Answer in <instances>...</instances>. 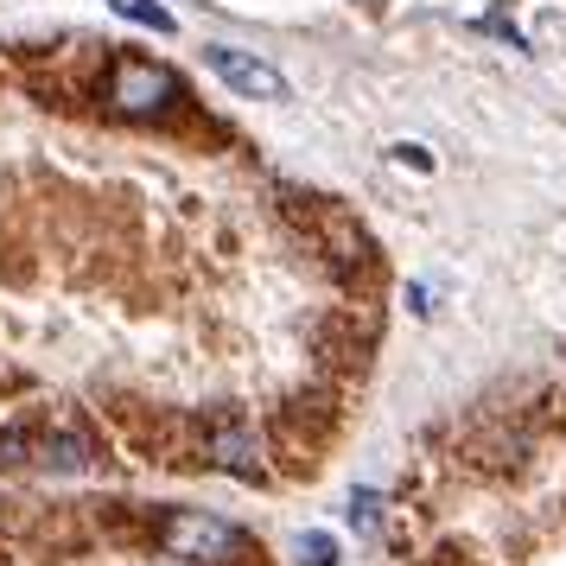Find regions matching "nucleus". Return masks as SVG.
<instances>
[{"label":"nucleus","instance_id":"nucleus-4","mask_svg":"<svg viewBox=\"0 0 566 566\" xmlns=\"http://www.w3.org/2000/svg\"><path fill=\"white\" fill-rule=\"evenodd\" d=\"M205 459L217 464V471H230V478H255L261 471V446H255V427L242 420V413H210L205 427Z\"/></svg>","mask_w":566,"mask_h":566},{"label":"nucleus","instance_id":"nucleus-9","mask_svg":"<svg viewBox=\"0 0 566 566\" xmlns=\"http://www.w3.org/2000/svg\"><path fill=\"white\" fill-rule=\"evenodd\" d=\"M27 452H32V433H20V427L0 433V464H27Z\"/></svg>","mask_w":566,"mask_h":566},{"label":"nucleus","instance_id":"nucleus-3","mask_svg":"<svg viewBox=\"0 0 566 566\" xmlns=\"http://www.w3.org/2000/svg\"><path fill=\"white\" fill-rule=\"evenodd\" d=\"M205 64H210L223 83H230L235 96H249V103H286V77L268 64V57L242 52V45H210Z\"/></svg>","mask_w":566,"mask_h":566},{"label":"nucleus","instance_id":"nucleus-8","mask_svg":"<svg viewBox=\"0 0 566 566\" xmlns=\"http://www.w3.org/2000/svg\"><path fill=\"white\" fill-rule=\"evenodd\" d=\"M388 159H401V166H413V172H433V154H427L420 140H395V147H388Z\"/></svg>","mask_w":566,"mask_h":566},{"label":"nucleus","instance_id":"nucleus-2","mask_svg":"<svg viewBox=\"0 0 566 566\" xmlns=\"http://www.w3.org/2000/svg\"><path fill=\"white\" fill-rule=\"evenodd\" d=\"M185 103V83L166 71V64H147V57H115L108 71V108L128 115V122H154V115H172Z\"/></svg>","mask_w":566,"mask_h":566},{"label":"nucleus","instance_id":"nucleus-7","mask_svg":"<svg viewBox=\"0 0 566 566\" xmlns=\"http://www.w3.org/2000/svg\"><path fill=\"white\" fill-rule=\"evenodd\" d=\"M300 560L306 566H337V541L325 535V528H306V535H300Z\"/></svg>","mask_w":566,"mask_h":566},{"label":"nucleus","instance_id":"nucleus-1","mask_svg":"<svg viewBox=\"0 0 566 566\" xmlns=\"http://www.w3.org/2000/svg\"><path fill=\"white\" fill-rule=\"evenodd\" d=\"M159 547H166L172 560H191V566H230L235 554L249 547V535H242L235 522H223V515H210V510H172L159 522Z\"/></svg>","mask_w":566,"mask_h":566},{"label":"nucleus","instance_id":"nucleus-6","mask_svg":"<svg viewBox=\"0 0 566 566\" xmlns=\"http://www.w3.org/2000/svg\"><path fill=\"white\" fill-rule=\"evenodd\" d=\"M122 20H134V27H154V32H179V20L159 7V0H108Z\"/></svg>","mask_w":566,"mask_h":566},{"label":"nucleus","instance_id":"nucleus-5","mask_svg":"<svg viewBox=\"0 0 566 566\" xmlns=\"http://www.w3.org/2000/svg\"><path fill=\"white\" fill-rule=\"evenodd\" d=\"M32 459L52 464V471H83L90 464V433L83 427H52V433L32 439Z\"/></svg>","mask_w":566,"mask_h":566},{"label":"nucleus","instance_id":"nucleus-10","mask_svg":"<svg viewBox=\"0 0 566 566\" xmlns=\"http://www.w3.org/2000/svg\"><path fill=\"white\" fill-rule=\"evenodd\" d=\"M376 503H382V496H376V490H357V496H350V522H357L363 535H369V528H376Z\"/></svg>","mask_w":566,"mask_h":566}]
</instances>
